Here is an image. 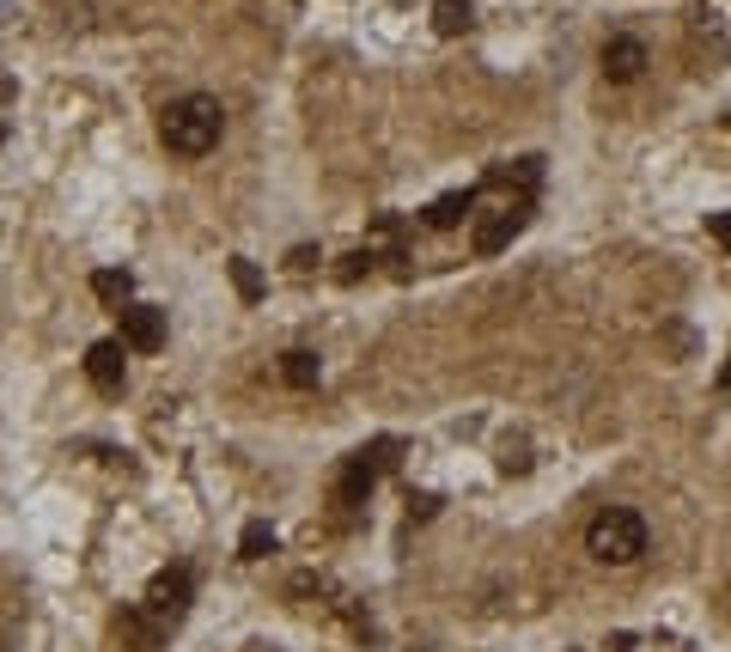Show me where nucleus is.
Listing matches in <instances>:
<instances>
[{
	"label": "nucleus",
	"mask_w": 731,
	"mask_h": 652,
	"mask_svg": "<svg viewBox=\"0 0 731 652\" xmlns=\"http://www.w3.org/2000/svg\"><path fill=\"white\" fill-rule=\"evenodd\" d=\"M123 348L159 354V348H165V311L159 305H123Z\"/></svg>",
	"instance_id": "5"
},
{
	"label": "nucleus",
	"mask_w": 731,
	"mask_h": 652,
	"mask_svg": "<svg viewBox=\"0 0 731 652\" xmlns=\"http://www.w3.org/2000/svg\"><path fill=\"white\" fill-rule=\"evenodd\" d=\"M469 25H476V7H469V0H439L433 7V32L439 37H464Z\"/></svg>",
	"instance_id": "12"
},
{
	"label": "nucleus",
	"mask_w": 731,
	"mask_h": 652,
	"mask_svg": "<svg viewBox=\"0 0 731 652\" xmlns=\"http://www.w3.org/2000/svg\"><path fill=\"white\" fill-rule=\"evenodd\" d=\"M707 233H714L719 244L731 250V208H719V214H707Z\"/></svg>",
	"instance_id": "16"
},
{
	"label": "nucleus",
	"mask_w": 731,
	"mask_h": 652,
	"mask_svg": "<svg viewBox=\"0 0 731 652\" xmlns=\"http://www.w3.org/2000/svg\"><path fill=\"white\" fill-rule=\"evenodd\" d=\"M585 549H592V561H604V567H634V561L646 555V518L628 513V506H604V513L585 525Z\"/></svg>",
	"instance_id": "2"
},
{
	"label": "nucleus",
	"mask_w": 731,
	"mask_h": 652,
	"mask_svg": "<svg viewBox=\"0 0 731 652\" xmlns=\"http://www.w3.org/2000/svg\"><path fill=\"white\" fill-rule=\"evenodd\" d=\"M518 233H525V208H506V214H494V220H482V226H476V250H482V256H494V250H506Z\"/></svg>",
	"instance_id": "9"
},
{
	"label": "nucleus",
	"mask_w": 731,
	"mask_h": 652,
	"mask_svg": "<svg viewBox=\"0 0 731 652\" xmlns=\"http://www.w3.org/2000/svg\"><path fill=\"white\" fill-rule=\"evenodd\" d=\"M366 268H373V250H354V256L342 263V280H360Z\"/></svg>",
	"instance_id": "17"
},
{
	"label": "nucleus",
	"mask_w": 731,
	"mask_h": 652,
	"mask_svg": "<svg viewBox=\"0 0 731 652\" xmlns=\"http://www.w3.org/2000/svg\"><path fill=\"white\" fill-rule=\"evenodd\" d=\"M597 62H604V79L628 86V79H640V74H646V43H640V37H609Z\"/></svg>",
	"instance_id": "6"
},
{
	"label": "nucleus",
	"mask_w": 731,
	"mask_h": 652,
	"mask_svg": "<svg viewBox=\"0 0 731 652\" xmlns=\"http://www.w3.org/2000/svg\"><path fill=\"white\" fill-rule=\"evenodd\" d=\"M92 293L110 299V305H128V293H135V275H128V268H98V275H92Z\"/></svg>",
	"instance_id": "13"
},
{
	"label": "nucleus",
	"mask_w": 731,
	"mask_h": 652,
	"mask_svg": "<svg viewBox=\"0 0 731 652\" xmlns=\"http://www.w3.org/2000/svg\"><path fill=\"white\" fill-rule=\"evenodd\" d=\"M189 598H196L189 567H165V574H153V586H147V610H153L159 622H177L189 610Z\"/></svg>",
	"instance_id": "4"
},
{
	"label": "nucleus",
	"mask_w": 731,
	"mask_h": 652,
	"mask_svg": "<svg viewBox=\"0 0 731 652\" xmlns=\"http://www.w3.org/2000/svg\"><path fill=\"white\" fill-rule=\"evenodd\" d=\"M238 555H244V561H263V555H275V530H268L263 518H250V525H244V537H238Z\"/></svg>",
	"instance_id": "14"
},
{
	"label": "nucleus",
	"mask_w": 731,
	"mask_h": 652,
	"mask_svg": "<svg viewBox=\"0 0 731 652\" xmlns=\"http://www.w3.org/2000/svg\"><path fill=\"white\" fill-rule=\"evenodd\" d=\"M390 451H396V446H373V451H354V457H348L342 476H336V506H366L378 469L390 464Z\"/></svg>",
	"instance_id": "3"
},
{
	"label": "nucleus",
	"mask_w": 731,
	"mask_h": 652,
	"mask_svg": "<svg viewBox=\"0 0 731 652\" xmlns=\"http://www.w3.org/2000/svg\"><path fill=\"white\" fill-rule=\"evenodd\" d=\"M219 128H226V110H219V98H207V92L172 98V104H165V116H159V140H165L177 159L214 153V147H219Z\"/></svg>",
	"instance_id": "1"
},
{
	"label": "nucleus",
	"mask_w": 731,
	"mask_h": 652,
	"mask_svg": "<svg viewBox=\"0 0 731 652\" xmlns=\"http://www.w3.org/2000/svg\"><path fill=\"white\" fill-rule=\"evenodd\" d=\"M116 640H123L128 652H159L165 622H159L153 610H123V616H116Z\"/></svg>",
	"instance_id": "7"
},
{
	"label": "nucleus",
	"mask_w": 731,
	"mask_h": 652,
	"mask_svg": "<svg viewBox=\"0 0 731 652\" xmlns=\"http://www.w3.org/2000/svg\"><path fill=\"white\" fill-rule=\"evenodd\" d=\"M280 378L293 390H317V378H324V360L312 354V348H293V354H280Z\"/></svg>",
	"instance_id": "10"
},
{
	"label": "nucleus",
	"mask_w": 731,
	"mask_h": 652,
	"mask_svg": "<svg viewBox=\"0 0 731 652\" xmlns=\"http://www.w3.org/2000/svg\"><path fill=\"white\" fill-rule=\"evenodd\" d=\"M232 287H238V299H263V275H256L250 256H232Z\"/></svg>",
	"instance_id": "15"
},
{
	"label": "nucleus",
	"mask_w": 731,
	"mask_h": 652,
	"mask_svg": "<svg viewBox=\"0 0 731 652\" xmlns=\"http://www.w3.org/2000/svg\"><path fill=\"white\" fill-rule=\"evenodd\" d=\"M469 208H476V196H469V189H452V196H439V202L427 208V226H433V233H452V226H464Z\"/></svg>",
	"instance_id": "11"
},
{
	"label": "nucleus",
	"mask_w": 731,
	"mask_h": 652,
	"mask_svg": "<svg viewBox=\"0 0 731 652\" xmlns=\"http://www.w3.org/2000/svg\"><path fill=\"white\" fill-rule=\"evenodd\" d=\"M86 378L98 390H123V342H92L86 348Z\"/></svg>",
	"instance_id": "8"
}]
</instances>
